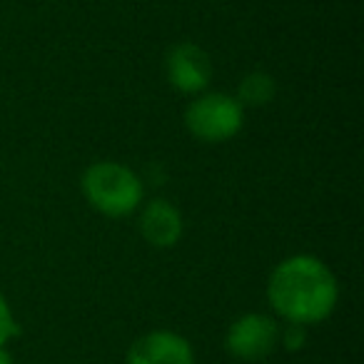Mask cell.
Returning a JSON list of instances; mask_svg holds the SVG:
<instances>
[{"label": "cell", "mask_w": 364, "mask_h": 364, "mask_svg": "<svg viewBox=\"0 0 364 364\" xmlns=\"http://www.w3.org/2000/svg\"><path fill=\"white\" fill-rule=\"evenodd\" d=\"M272 309L289 324H317L332 314L339 289L337 279L322 259L294 255L274 267L267 282Z\"/></svg>", "instance_id": "6da1fadb"}, {"label": "cell", "mask_w": 364, "mask_h": 364, "mask_svg": "<svg viewBox=\"0 0 364 364\" xmlns=\"http://www.w3.org/2000/svg\"><path fill=\"white\" fill-rule=\"evenodd\" d=\"M87 203L105 218H125L142 203V180L120 162H92L82 175Z\"/></svg>", "instance_id": "7a4b0ae2"}, {"label": "cell", "mask_w": 364, "mask_h": 364, "mask_svg": "<svg viewBox=\"0 0 364 364\" xmlns=\"http://www.w3.org/2000/svg\"><path fill=\"white\" fill-rule=\"evenodd\" d=\"M245 107L237 97L225 92H210L190 102L185 112V125L198 140L203 142H225L232 140L242 130Z\"/></svg>", "instance_id": "3957f363"}, {"label": "cell", "mask_w": 364, "mask_h": 364, "mask_svg": "<svg viewBox=\"0 0 364 364\" xmlns=\"http://www.w3.org/2000/svg\"><path fill=\"white\" fill-rule=\"evenodd\" d=\"M277 339H279V329L272 317L250 312L242 314L240 319H235L225 344H228V349L237 359L257 362V359L267 357L272 352Z\"/></svg>", "instance_id": "277c9868"}, {"label": "cell", "mask_w": 364, "mask_h": 364, "mask_svg": "<svg viewBox=\"0 0 364 364\" xmlns=\"http://www.w3.org/2000/svg\"><path fill=\"white\" fill-rule=\"evenodd\" d=\"M213 77L210 55L195 43H180L167 55V80L177 92H203Z\"/></svg>", "instance_id": "5b68a950"}, {"label": "cell", "mask_w": 364, "mask_h": 364, "mask_svg": "<svg viewBox=\"0 0 364 364\" xmlns=\"http://www.w3.org/2000/svg\"><path fill=\"white\" fill-rule=\"evenodd\" d=\"M127 364H195V352L182 334L157 329L132 342Z\"/></svg>", "instance_id": "8992f818"}, {"label": "cell", "mask_w": 364, "mask_h": 364, "mask_svg": "<svg viewBox=\"0 0 364 364\" xmlns=\"http://www.w3.org/2000/svg\"><path fill=\"white\" fill-rule=\"evenodd\" d=\"M182 230H185V225H182L180 210L165 200H152L140 215V235L152 247L165 250L177 245L182 237Z\"/></svg>", "instance_id": "52a82bcc"}, {"label": "cell", "mask_w": 364, "mask_h": 364, "mask_svg": "<svg viewBox=\"0 0 364 364\" xmlns=\"http://www.w3.org/2000/svg\"><path fill=\"white\" fill-rule=\"evenodd\" d=\"M274 92H277V85H274V80L267 73H250V75L242 77V82H240L237 102L242 107L245 105L259 107V105L272 102Z\"/></svg>", "instance_id": "ba28073f"}, {"label": "cell", "mask_w": 364, "mask_h": 364, "mask_svg": "<svg viewBox=\"0 0 364 364\" xmlns=\"http://www.w3.org/2000/svg\"><path fill=\"white\" fill-rule=\"evenodd\" d=\"M18 332H21V327H18L16 317H13L11 304L0 294V347H6V342H11Z\"/></svg>", "instance_id": "9c48e42d"}, {"label": "cell", "mask_w": 364, "mask_h": 364, "mask_svg": "<svg viewBox=\"0 0 364 364\" xmlns=\"http://www.w3.org/2000/svg\"><path fill=\"white\" fill-rule=\"evenodd\" d=\"M0 364H13V359H11V354L6 352V349L0 347Z\"/></svg>", "instance_id": "30bf717a"}]
</instances>
